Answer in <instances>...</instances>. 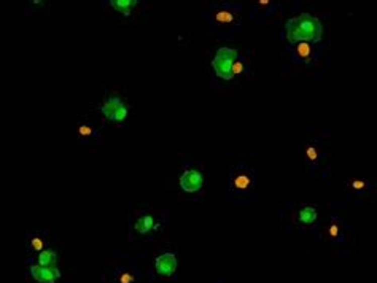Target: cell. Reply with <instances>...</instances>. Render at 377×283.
Segmentation results:
<instances>
[{
    "mask_svg": "<svg viewBox=\"0 0 377 283\" xmlns=\"http://www.w3.org/2000/svg\"><path fill=\"white\" fill-rule=\"evenodd\" d=\"M180 186L186 193H198L202 188V175L198 170H185L180 177Z\"/></svg>",
    "mask_w": 377,
    "mask_h": 283,
    "instance_id": "8992f818",
    "label": "cell"
},
{
    "mask_svg": "<svg viewBox=\"0 0 377 283\" xmlns=\"http://www.w3.org/2000/svg\"><path fill=\"white\" fill-rule=\"evenodd\" d=\"M30 275H32L40 283H54L59 277L60 272L56 267H46L40 264L30 266Z\"/></svg>",
    "mask_w": 377,
    "mask_h": 283,
    "instance_id": "52a82bcc",
    "label": "cell"
},
{
    "mask_svg": "<svg viewBox=\"0 0 377 283\" xmlns=\"http://www.w3.org/2000/svg\"><path fill=\"white\" fill-rule=\"evenodd\" d=\"M110 5H111V8H115L116 12L129 16L131 15V10L137 5V2H136V0H111Z\"/></svg>",
    "mask_w": 377,
    "mask_h": 283,
    "instance_id": "8fae6325",
    "label": "cell"
},
{
    "mask_svg": "<svg viewBox=\"0 0 377 283\" xmlns=\"http://www.w3.org/2000/svg\"><path fill=\"white\" fill-rule=\"evenodd\" d=\"M293 53H294V56H296V59H301L302 62H310V59L313 56L312 43L301 42V43L293 45Z\"/></svg>",
    "mask_w": 377,
    "mask_h": 283,
    "instance_id": "9c48e42d",
    "label": "cell"
},
{
    "mask_svg": "<svg viewBox=\"0 0 377 283\" xmlns=\"http://www.w3.org/2000/svg\"><path fill=\"white\" fill-rule=\"evenodd\" d=\"M231 191L234 194H252L255 188V174L247 166L234 167L231 172Z\"/></svg>",
    "mask_w": 377,
    "mask_h": 283,
    "instance_id": "7a4b0ae2",
    "label": "cell"
},
{
    "mask_svg": "<svg viewBox=\"0 0 377 283\" xmlns=\"http://www.w3.org/2000/svg\"><path fill=\"white\" fill-rule=\"evenodd\" d=\"M153 228H155V218L150 217V215L139 218L137 223H136V229H137V232H140V234H148Z\"/></svg>",
    "mask_w": 377,
    "mask_h": 283,
    "instance_id": "7c38bea8",
    "label": "cell"
},
{
    "mask_svg": "<svg viewBox=\"0 0 377 283\" xmlns=\"http://www.w3.org/2000/svg\"><path fill=\"white\" fill-rule=\"evenodd\" d=\"M212 21L217 26H234L239 23V13L232 8H215L212 12Z\"/></svg>",
    "mask_w": 377,
    "mask_h": 283,
    "instance_id": "ba28073f",
    "label": "cell"
},
{
    "mask_svg": "<svg viewBox=\"0 0 377 283\" xmlns=\"http://www.w3.org/2000/svg\"><path fill=\"white\" fill-rule=\"evenodd\" d=\"M243 70H245V62H243L242 59H236L234 60V64H232V75L236 77V75H240V74H243Z\"/></svg>",
    "mask_w": 377,
    "mask_h": 283,
    "instance_id": "ac0fdd59",
    "label": "cell"
},
{
    "mask_svg": "<svg viewBox=\"0 0 377 283\" xmlns=\"http://www.w3.org/2000/svg\"><path fill=\"white\" fill-rule=\"evenodd\" d=\"M352 188L355 191H363L369 188V183L366 180H352Z\"/></svg>",
    "mask_w": 377,
    "mask_h": 283,
    "instance_id": "d6986e66",
    "label": "cell"
},
{
    "mask_svg": "<svg viewBox=\"0 0 377 283\" xmlns=\"http://www.w3.org/2000/svg\"><path fill=\"white\" fill-rule=\"evenodd\" d=\"M156 274L161 277H170L177 270V256L174 253H162L155 262Z\"/></svg>",
    "mask_w": 377,
    "mask_h": 283,
    "instance_id": "5b68a950",
    "label": "cell"
},
{
    "mask_svg": "<svg viewBox=\"0 0 377 283\" xmlns=\"http://www.w3.org/2000/svg\"><path fill=\"white\" fill-rule=\"evenodd\" d=\"M298 218L302 225H312L317 221V210L313 207H304L302 210H299Z\"/></svg>",
    "mask_w": 377,
    "mask_h": 283,
    "instance_id": "4fadbf2b",
    "label": "cell"
},
{
    "mask_svg": "<svg viewBox=\"0 0 377 283\" xmlns=\"http://www.w3.org/2000/svg\"><path fill=\"white\" fill-rule=\"evenodd\" d=\"M78 134L83 137L85 140H88V138H91L94 135V129L91 127L89 124H81L80 127H78Z\"/></svg>",
    "mask_w": 377,
    "mask_h": 283,
    "instance_id": "e0dca14e",
    "label": "cell"
},
{
    "mask_svg": "<svg viewBox=\"0 0 377 283\" xmlns=\"http://www.w3.org/2000/svg\"><path fill=\"white\" fill-rule=\"evenodd\" d=\"M100 113L104 115L107 119L110 121H124L128 113H129V108L128 105L121 100L119 97H108L104 104L100 107Z\"/></svg>",
    "mask_w": 377,
    "mask_h": 283,
    "instance_id": "277c9868",
    "label": "cell"
},
{
    "mask_svg": "<svg viewBox=\"0 0 377 283\" xmlns=\"http://www.w3.org/2000/svg\"><path fill=\"white\" fill-rule=\"evenodd\" d=\"M56 261H57V255H56V251H54V250L46 248V250L40 251V253H38V264H40V266L54 267Z\"/></svg>",
    "mask_w": 377,
    "mask_h": 283,
    "instance_id": "30bf717a",
    "label": "cell"
},
{
    "mask_svg": "<svg viewBox=\"0 0 377 283\" xmlns=\"http://www.w3.org/2000/svg\"><path fill=\"white\" fill-rule=\"evenodd\" d=\"M328 234H330V237H333V239H338V236H339V225L333 223V225L330 226V229H328Z\"/></svg>",
    "mask_w": 377,
    "mask_h": 283,
    "instance_id": "ffe728a7",
    "label": "cell"
},
{
    "mask_svg": "<svg viewBox=\"0 0 377 283\" xmlns=\"http://www.w3.org/2000/svg\"><path fill=\"white\" fill-rule=\"evenodd\" d=\"M237 59V51L234 48H220L212 60V67L221 80H232V64Z\"/></svg>",
    "mask_w": 377,
    "mask_h": 283,
    "instance_id": "3957f363",
    "label": "cell"
},
{
    "mask_svg": "<svg viewBox=\"0 0 377 283\" xmlns=\"http://www.w3.org/2000/svg\"><path fill=\"white\" fill-rule=\"evenodd\" d=\"M304 155H305V159H307L312 166H315L319 163V159H320V150H319L317 145H309L307 148H305Z\"/></svg>",
    "mask_w": 377,
    "mask_h": 283,
    "instance_id": "9a60e30c",
    "label": "cell"
},
{
    "mask_svg": "<svg viewBox=\"0 0 377 283\" xmlns=\"http://www.w3.org/2000/svg\"><path fill=\"white\" fill-rule=\"evenodd\" d=\"M323 35V26L319 18L309 13L293 16L285 24V37L290 43L296 45L301 42L319 43Z\"/></svg>",
    "mask_w": 377,
    "mask_h": 283,
    "instance_id": "6da1fadb",
    "label": "cell"
},
{
    "mask_svg": "<svg viewBox=\"0 0 377 283\" xmlns=\"http://www.w3.org/2000/svg\"><path fill=\"white\" fill-rule=\"evenodd\" d=\"M46 242L43 237L40 236H34L32 239H30V251H43L46 250Z\"/></svg>",
    "mask_w": 377,
    "mask_h": 283,
    "instance_id": "2e32d148",
    "label": "cell"
},
{
    "mask_svg": "<svg viewBox=\"0 0 377 283\" xmlns=\"http://www.w3.org/2000/svg\"><path fill=\"white\" fill-rule=\"evenodd\" d=\"M137 275L131 269H118L116 270V281L118 283H136Z\"/></svg>",
    "mask_w": 377,
    "mask_h": 283,
    "instance_id": "5bb4252c",
    "label": "cell"
}]
</instances>
